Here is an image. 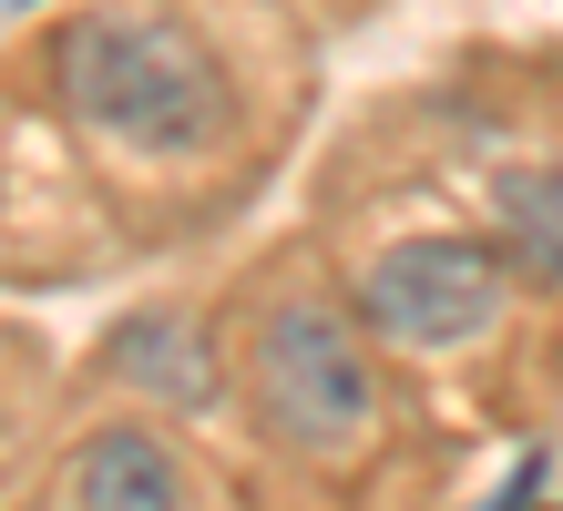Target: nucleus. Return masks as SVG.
<instances>
[{
    "mask_svg": "<svg viewBox=\"0 0 563 511\" xmlns=\"http://www.w3.org/2000/svg\"><path fill=\"white\" fill-rule=\"evenodd\" d=\"M52 102L82 144L134 164H195L236 133V92L206 31H185L164 0H92L42 42Z\"/></svg>",
    "mask_w": 563,
    "mask_h": 511,
    "instance_id": "obj_1",
    "label": "nucleus"
},
{
    "mask_svg": "<svg viewBox=\"0 0 563 511\" xmlns=\"http://www.w3.org/2000/svg\"><path fill=\"white\" fill-rule=\"evenodd\" d=\"M246 389H256V420H267L277 451L297 460H349L379 420V379H369V348L339 307L318 297H277L256 318V348H246Z\"/></svg>",
    "mask_w": 563,
    "mask_h": 511,
    "instance_id": "obj_2",
    "label": "nucleus"
},
{
    "mask_svg": "<svg viewBox=\"0 0 563 511\" xmlns=\"http://www.w3.org/2000/svg\"><path fill=\"white\" fill-rule=\"evenodd\" d=\"M503 297H512V256L503 235H389L358 277V318L389 348H482L503 327Z\"/></svg>",
    "mask_w": 563,
    "mask_h": 511,
    "instance_id": "obj_3",
    "label": "nucleus"
},
{
    "mask_svg": "<svg viewBox=\"0 0 563 511\" xmlns=\"http://www.w3.org/2000/svg\"><path fill=\"white\" fill-rule=\"evenodd\" d=\"M62 511H185V460L164 451L154 430L113 420L73 440V460H62Z\"/></svg>",
    "mask_w": 563,
    "mask_h": 511,
    "instance_id": "obj_4",
    "label": "nucleus"
},
{
    "mask_svg": "<svg viewBox=\"0 0 563 511\" xmlns=\"http://www.w3.org/2000/svg\"><path fill=\"white\" fill-rule=\"evenodd\" d=\"M492 215H503L492 235H503L512 277H522V287H543V297H563V154L512 164L503 195H492Z\"/></svg>",
    "mask_w": 563,
    "mask_h": 511,
    "instance_id": "obj_5",
    "label": "nucleus"
},
{
    "mask_svg": "<svg viewBox=\"0 0 563 511\" xmlns=\"http://www.w3.org/2000/svg\"><path fill=\"white\" fill-rule=\"evenodd\" d=\"M113 368L134 389H154V399H175V409H206L216 399V348H195L185 318H144L134 337H113Z\"/></svg>",
    "mask_w": 563,
    "mask_h": 511,
    "instance_id": "obj_6",
    "label": "nucleus"
},
{
    "mask_svg": "<svg viewBox=\"0 0 563 511\" xmlns=\"http://www.w3.org/2000/svg\"><path fill=\"white\" fill-rule=\"evenodd\" d=\"M11 11H31V0H11Z\"/></svg>",
    "mask_w": 563,
    "mask_h": 511,
    "instance_id": "obj_7",
    "label": "nucleus"
}]
</instances>
